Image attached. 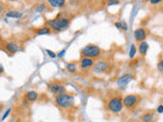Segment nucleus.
Instances as JSON below:
<instances>
[{
	"label": "nucleus",
	"instance_id": "2eb2a0df",
	"mask_svg": "<svg viewBox=\"0 0 163 122\" xmlns=\"http://www.w3.org/2000/svg\"><path fill=\"white\" fill-rule=\"evenodd\" d=\"M48 3L53 7H62L65 4L64 0H49Z\"/></svg>",
	"mask_w": 163,
	"mask_h": 122
},
{
	"label": "nucleus",
	"instance_id": "4be33fe9",
	"mask_svg": "<svg viewBox=\"0 0 163 122\" xmlns=\"http://www.w3.org/2000/svg\"><path fill=\"white\" fill-rule=\"evenodd\" d=\"M121 29H122L123 31H127V26L125 20H121Z\"/></svg>",
	"mask_w": 163,
	"mask_h": 122
},
{
	"label": "nucleus",
	"instance_id": "aec40b11",
	"mask_svg": "<svg viewBox=\"0 0 163 122\" xmlns=\"http://www.w3.org/2000/svg\"><path fill=\"white\" fill-rule=\"evenodd\" d=\"M157 69L159 70L160 73L163 74V59L158 62V64H157Z\"/></svg>",
	"mask_w": 163,
	"mask_h": 122
},
{
	"label": "nucleus",
	"instance_id": "f03ea898",
	"mask_svg": "<svg viewBox=\"0 0 163 122\" xmlns=\"http://www.w3.org/2000/svg\"><path fill=\"white\" fill-rule=\"evenodd\" d=\"M69 24V20L65 17H57L55 20H47V26L54 31H62Z\"/></svg>",
	"mask_w": 163,
	"mask_h": 122
},
{
	"label": "nucleus",
	"instance_id": "f257e3e1",
	"mask_svg": "<svg viewBox=\"0 0 163 122\" xmlns=\"http://www.w3.org/2000/svg\"><path fill=\"white\" fill-rule=\"evenodd\" d=\"M73 102H75V98H73V96H71V95L65 94V93L57 95L56 98H55V103H56V105L62 109L69 108L71 106H73Z\"/></svg>",
	"mask_w": 163,
	"mask_h": 122
},
{
	"label": "nucleus",
	"instance_id": "412c9836",
	"mask_svg": "<svg viewBox=\"0 0 163 122\" xmlns=\"http://www.w3.org/2000/svg\"><path fill=\"white\" fill-rule=\"evenodd\" d=\"M46 52H47V54H48L49 56L51 57V58H55V57H57V54H54V52H53V51H51V50H49V49H47Z\"/></svg>",
	"mask_w": 163,
	"mask_h": 122
},
{
	"label": "nucleus",
	"instance_id": "6e6552de",
	"mask_svg": "<svg viewBox=\"0 0 163 122\" xmlns=\"http://www.w3.org/2000/svg\"><path fill=\"white\" fill-rule=\"evenodd\" d=\"M134 36H135L136 41H138V42H140V43L144 42V40H145L146 37H147V32H146V30L144 28H139L135 31Z\"/></svg>",
	"mask_w": 163,
	"mask_h": 122
},
{
	"label": "nucleus",
	"instance_id": "7ed1b4c3",
	"mask_svg": "<svg viewBox=\"0 0 163 122\" xmlns=\"http://www.w3.org/2000/svg\"><path fill=\"white\" fill-rule=\"evenodd\" d=\"M101 53H102L101 49L98 46H95V45H87L86 47H84L81 50V54L83 56L91 59L101 56Z\"/></svg>",
	"mask_w": 163,
	"mask_h": 122
},
{
	"label": "nucleus",
	"instance_id": "6ab92c4d",
	"mask_svg": "<svg viewBox=\"0 0 163 122\" xmlns=\"http://www.w3.org/2000/svg\"><path fill=\"white\" fill-rule=\"evenodd\" d=\"M76 68H77V66H76L75 63H69V64H67L66 65V69L71 72L76 71Z\"/></svg>",
	"mask_w": 163,
	"mask_h": 122
},
{
	"label": "nucleus",
	"instance_id": "39448f33",
	"mask_svg": "<svg viewBox=\"0 0 163 122\" xmlns=\"http://www.w3.org/2000/svg\"><path fill=\"white\" fill-rule=\"evenodd\" d=\"M140 101H141V97L138 96V95H127L122 99L123 107L131 110V109H134L139 104Z\"/></svg>",
	"mask_w": 163,
	"mask_h": 122
},
{
	"label": "nucleus",
	"instance_id": "dca6fc26",
	"mask_svg": "<svg viewBox=\"0 0 163 122\" xmlns=\"http://www.w3.org/2000/svg\"><path fill=\"white\" fill-rule=\"evenodd\" d=\"M22 12L17 11V10H11V11H8L6 13V16L7 17H11V18H20L22 17Z\"/></svg>",
	"mask_w": 163,
	"mask_h": 122
},
{
	"label": "nucleus",
	"instance_id": "9d476101",
	"mask_svg": "<svg viewBox=\"0 0 163 122\" xmlns=\"http://www.w3.org/2000/svg\"><path fill=\"white\" fill-rule=\"evenodd\" d=\"M50 91L53 93V94L59 95V94L64 93L65 88L63 86H61V84H50Z\"/></svg>",
	"mask_w": 163,
	"mask_h": 122
},
{
	"label": "nucleus",
	"instance_id": "4468645a",
	"mask_svg": "<svg viewBox=\"0 0 163 122\" xmlns=\"http://www.w3.org/2000/svg\"><path fill=\"white\" fill-rule=\"evenodd\" d=\"M155 118V115L153 112H147L142 116V121L143 122H152Z\"/></svg>",
	"mask_w": 163,
	"mask_h": 122
},
{
	"label": "nucleus",
	"instance_id": "a878e982",
	"mask_svg": "<svg viewBox=\"0 0 163 122\" xmlns=\"http://www.w3.org/2000/svg\"><path fill=\"white\" fill-rule=\"evenodd\" d=\"M162 0H150V3L151 4H157V3H161Z\"/></svg>",
	"mask_w": 163,
	"mask_h": 122
},
{
	"label": "nucleus",
	"instance_id": "ddd939ff",
	"mask_svg": "<svg viewBox=\"0 0 163 122\" xmlns=\"http://www.w3.org/2000/svg\"><path fill=\"white\" fill-rule=\"evenodd\" d=\"M26 98L30 102H35L38 99V93L35 92V91H30L26 94Z\"/></svg>",
	"mask_w": 163,
	"mask_h": 122
},
{
	"label": "nucleus",
	"instance_id": "f3484780",
	"mask_svg": "<svg viewBox=\"0 0 163 122\" xmlns=\"http://www.w3.org/2000/svg\"><path fill=\"white\" fill-rule=\"evenodd\" d=\"M51 30L49 26H43V28L39 29L38 31H37V35H39V36H41V35H48L50 34Z\"/></svg>",
	"mask_w": 163,
	"mask_h": 122
},
{
	"label": "nucleus",
	"instance_id": "f8f14e48",
	"mask_svg": "<svg viewBox=\"0 0 163 122\" xmlns=\"http://www.w3.org/2000/svg\"><path fill=\"white\" fill-rule=\"evenodd\" d=\"M148 49H149V44H148L147 42H141L139 45V52L141 53L142 56H145L146 54H147V51Z\"/></svg>",
	"mask_w": 163,
	"mask_h": 122
},
{
	"label": "nucleus",
	"instance_id": "0eeeda50",
	"mask_svg": "<svg viewBox=\"0 0 163 122\" xmlns=\"http://www.w3.org/2000/svg\"><path fill=\"white\" fill-rule=\"evenodd\" d=\"M134 76L132 73H125L122 74L121 76H119L117 78V86H127L129 82H131L133 80Z\"/></svg>",
	"mask_w": 163,
	"mask_h": 122
},
{
	"label": "nucleus",
	"instance_id": "1a4fd4ad",
	"mask_svg": "<svg viewBox=\"0 0 163 122\" xmlns=\"http://www.w3.org/2000/svg\"><path fill=\"white\" fill-rule=\"evenodd\" d=\"M5 50L7 51L8 53H16L18 50H20V47H18V44L14 42H9V43H6L5 44Z\"/></svg>",
	"mask_w": 163,
	"mask_h": 122
},
{
	"label": "nucleus",
	"instance_id": "7c9ffc66",
	"mask_svg": "<svg viewBox=\"0 0 163 122\" xmlns=\"http://www.w3.org/2000/svg\"><path fill=\"white\" fill-rule=\"evenodd\" d=\"M0 10H1V4H0Z\"/></svg>",
	"mask_w": 163,
	"mask_h": 122
},
{
	"label": "nucleus",
	"instance_id": "b1692460",
	"mask_svg": "<svg viewBox=\"0 0 163 122\" xmlns=\"http://www.w3.org/2000/svg\"><path fill=\"white\" fill-rule=\"evenodd\" d=\"M10 111H11V109H8V110L6 111V112H5V114H4V115H3V117H2V120H4V119H6V117H7L8 115H9Z\"/></svg>",
	"mask_w": 163,
	"mask_h": 122
},
{
	"label": "nucleus",
	"instance_id": "c85d7f7f",
	"mask_svg": "<svg viewBox=\"0 0 163 122\" xmlns=\"http://www.w3.org/2000/svg\"><path fill=\"white\" fill-rule=\"evenodd\" d=\"M115 26L117 29H121V22H115Z\"/></svg>",
	"mask_w": 163,
	"mask_h": 122
},
{
	"label": "nucleus",
	"instance_id": "9b49d317",
	"mask_svg": "<svg viewBox=\"0 0 163 122\" xmlns=\"http://www.w3.org/2000/svg\"><path fill=\"white\" fill-rule=\"evenodd\" d=\"M94 65V60L91 58H87V57H83L81 60V68L83 69H86V68H89L91 66Z\"/></svg>",
	"mask_w": 163,
	"mask_h": 122
},
{
	"label": "nucleus",
	"instance_id": "20e7f679",
	"mask_svg": "<svg viewBox=\"0 0 163 122\" xmlns=\"http://www.w3.org/2000/svg\"><path fill=\"white\" fill-rule=\"evenodd\" d=\"M122 108H123L122 99L118 96L112 97L108 101V103H107V109H108V111H110L111 113H114V114L121 112Z\"/></svg>",
	"mask_w": 163,
	"mask_h": 122
},
{
	"label": "nucleus",
	"instance_id": "a211bd4d",
	"mask_svg": "<svg viewBox=\"0 0 163 122\" xmlns=\"http://www.w3.org/2000/svg\"><path fill=\"white\" fill-rule=\"evenodd\" d=\"M136 53H137V48H136V46L134 44H132L131 46V49H129V58L133 59L134 57L136 56Z\"/></svg>",
	"mask_w": 163,
	"mask_h": 122
},
{
	"label": "nucleus",
	"instance_id": "393cba45",
	"mask_svg": "<svg viewBox=\"0 0 163 122\" xmlns=\"http://www.w3.org/2000/svg\"><path fill=\"white\" fill-rule=\"evenodd\" d=\"M157 113H163V105H159V106L157 107Z\"/></svg>",
	"mask_w": 163,
	"mask_h": 122
},
{
	"label": "nucleus",
	"instance_id": "bb28decb",
	"mask_svg": "<svg viewBox=\"0 0 163 122\" xmlns=\"http://www.w3.org/2000/svg\"><path fill=\"white\" fill-rule=\"evenodd\" d=\"M44 7H45V5H44V4H42V5H40V6H39V7L37 8L36 10H37V11H38V12L40 11V10H41V11H42V10L44 9Z\"/></svg>",
	"mask_w": 163,
	"mask_h": 122
},
{
	"label": "nucleus",
	"instance_id": "5701e85b",
	"mask_svg": "<svg viewBox=\"0 0 163 122\" xmlns=\"http://www.w3.org/2000/svg\"><path fill=\"white\" fill-rule=\"evenodd\" d=\"M65 53H66V50H65V49H63V50L61 51V52L59 53V54H57V57H58V58H62V57L64 56Z\"/></svg>",
	"mask_w": 163,
	"mask_h": 122
},
{
	"label": "nucleus",
	"instance_id": "423d86ee",
	"mask_svg": "<svg viewBox=\"0 0 163 122\" xmlns=\"http://www.w3.org/2000/svg\"><path fill=\"white\" fill-rule=\"evenodd\" d=\"M109 69V64L106 61H98L93 65V71L96 74L104 73Z\"/></svg>",
	"mask_w": 163,
	"mask_h": 122
},
{
	"label": "nucleus",
	"instance_id": "c756f323",
	"mask_svg": "<svg viewBox=\"0 0 163 122\" xmlns=\"http://www.w3.org/2000/svg\"><path fill=\"white\" fill-rule=\"evenodd\" d=\"M3 72H4V67H3L2 64H0V74L3 73Z\"/></svg>",
	"mask_w": 163,
	"mask_h": 122
},
{
	"label": "nucleus",
	"instance_id": "cd10ccee",
	"mask_svg": "<svg viewBox=\"0 0 163 122\" xmlns=\"http://www.w3.org/2000/svg\"><path fill=\"white\" fill-rule=\"evenodd\" d=\"M118 3H119L118 1H111V2H109L108 5H116V4H118Z\"/></svg>",
	"mask_w": 163,
	"mask_h": 122
}]
</instances>
